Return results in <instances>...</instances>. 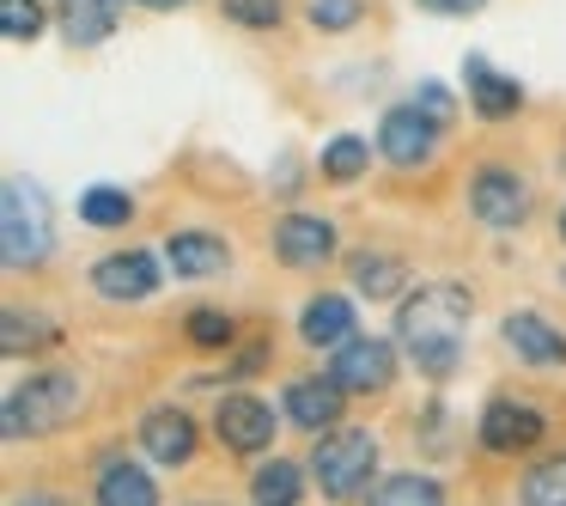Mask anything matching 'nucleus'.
Here are the masks:
<instances>
[{"instance_id":"obj_34","label":"nucleus","mask_w":566,"mask_h":506,"mask_svg":"<svg viewBox=\"0 0 566 506\" xmlns=\"http://www.w3.org/2000/svg\"><path fill=\"white\" fill-rule=\"evenodd\" d=\"M560 238H566V214H560Z\"/></svg>"},{"instance_id":"obj_3","label":"nucleus","mask_w":566,"mask_h":506,"mask_svg":"<svg viewBox=\"0 0 566 506\" xmlns=\"http://www.w3.org/2000/svg\"><path fill=\"white\" fill-rule=\"evenodd\" d=\"M0 257H7V269H31V262L50 257L55 245V214H50V196H43L38 184H25V177H13L7 184V196H0Z\"/></svg>"},{"instance_id":"obj_31","label":"nucleus","mask_w":566,"mask_h":506,"mask_svg":"<svg viewBox=\"0 0 566 506\" xmlns=\"http://www.w3.org/2000/svg\"><path fill=\"white\" fill-rule=\"evenodd\" d=\"M415 104H420V111L432 116V123H451V92H444L439 80H427V86L415 92Z\"/></svg>"},{"instance_id":"obj_27","label":"nucleus","mask_w":566,"mask_h":506,"mask_svg":"<svg viewBox=\"0 0 566 506\" xmlns=\"http://www.w3.org/2000/svg\"><path fill=\"white\" fill-rule=\"evenodd\" d=\"M0 31L13 43H31L43 31V7L38 0H0Z\"/></svg>"},{"instance_id":"obj_5","label":"nucleus","mask_w":566,"mask_h":506,"mask_svg":"<svg viewBox=\"0 0 566 506\" xmlns=\"http://www.w3.org/2000/svg\"><path fill=\"white\" fill-rule=\"evenodd\" d=\"M329 379L354 396H371V391H390L396 379V348L384 335H347L329 360Z\"/></svg>"},{"instance_id":"obj_21","label":"nucleus","mask_w":566,"mask_h":506,"mask_svg":"<svg viewBox=\"0 0 566 506\" xmlns=\"http://www.w3.org/2000/svg\"><path fill=\"white\" fill-rule=\"evenodd\" d=\"M55 342V323L38 318V311H7V323H0V348L7 354H25V348H50Z\"/></svg>"},{"instance_id":"obj_13","label":"nucleus","mask_w":566,"mask_h":506,"mask_svg":"<svg viewBox=\"0 0 566 506\" xmlns=\"http://www.w3.org/2000/svg\"><path fill=\"white\" fill-rule=\"evenodd\" d=\"M505 342H512L517 360H530V366H560L566 360V335L554 330L548 318H536V311H512V318H505Z\"/></svg>"},{"instance_id":"obj_17","label":"nucleus","mask_w":566,"mask_h":506,"mask_svg":"<svg viewBox=\"0 0 566 506\" xmlns=\"http://www.w3.org/2000/svg\"><path fill=\"white\" fill-rule=\"evenodd\" d=\"M298 335H305L311 348H342L347 335H354V306H347L342 293H323V299H311L305 306V318H298Z\"/></svg>"},{"instance_id":"obj_1","label":"nucleus","mask_w":566,"mask_h":506,"mask_svg":"<svg viewBox=\"0 0 566 506\" xmlns=\"http://www.w3.org/2000/svg\"><path fill=\"white\" fill-rule=\"evenodd\" d=\"M463 330H469V293L463 287H444V281L408 293V306L396 311V335H402V348L415 354V366L432 372V379L457 366Z\"/></svg>"},{"instance_id":"obj_2","label":"nucleus","mask_w":566,"mask_h":506,"mask_svg":"<svg viewBox=\"0 0 566 506\" xmlns=\"http://www.w3.org/2000/svg\"><path fill=\"white\" fill-rule=\"evenodd\" d=\"M80 379L74 372H38V379L13 384L7 391V409H0V427H7V440H38V433H55L67 427V421L80 415Z\"/></svg>"},{"instance_id":"obj_11","label":"nucleus","mask_w":566,"mask_h":506,"mask_svg":"<svg viewBox=\"0 0 566 506\" xmlns=\"http://www.w3.org/2000/svg\"><path fill=\"white\" fill-rule=\"evenodd\" d=\"M92 287H98L104 299H147L153 287H159V262H153L147 250H123V257H104L98 269H92Z\"/></svg>"},{"instance_id":"obj_14","label":"nucleus","mask_w":566,"mask_h":506,"mask_svg":"<svg viewBox=\"0 0 566 506\" xmlns=\"http://www.w3.org/2000/svg\"><path fill=\"white\" fill-rule=\"evenodd\" d=\"M463 80H469V104H475L488 123L517 116V104H524V86H517V80H505V74H493L481 55H469V62H463Z\"/></svg>"},{"instance_id":"obj_15","label":"nucleus","mask_w":566,"mask_h":506,"mask_svg":"<svg viewBox=\"0 0 566 506\" xmlns=\"http://www.w3.org/2000/svg\"><path fill=\"white\" fill-rule=\"evenodd\" d=\"M342 384H323V379H298L293 391H286V415L298 421V427H311V433H329L335 421H342Z\"/></svg>"},{"instance_id":"obj_25","label":"nucleus","mask_w":566,"mask_h":506,"mask_svg":"<svg viewBox=\"0 0 566 506\" xmlns=\"http://www.w3.org/2000/svg\"><path fill=\"white\" fill-rule=\"evenodd\" d=\"M371 506H444V494L427 476H390L384 488H371Z\"/></svg>"},{"instance_id":"obj_23","label":"nucleus","mask_w":566,"mask_h":506,"mask_svg":"<svg viewBox=\"0 0 566 506\" xmlns=\"http://www.w3.org/2000/svg\"><path fill=\"white\" fill-rule=\"evenodd\" d=\"M371 147L359 135H335L329 147H323V177H335V184H354L359 172H366Z\"/></svg>"},{"instance_id":"obj_22","label":"nucleus","mask_w":566,"mask_h":506,"mask_svg":"<svg viewBox=\"0 0 566 506\" xmlns=\"http://www.w3.org/2000/svg\"><path fill=\"white\" fill-rule=\"evenodd\" d=\"M128 214H135V202H128L116 184H92L86 196H80V220L86 226H123Z\"/></svg>"},{"instance_id":"obj_20","label":"nucleus","mask_w":566,"mask_h":506,"mask_svg":"<svg viewBox=\"0 0 566 506\" xmlns=\"http://www.w3.org/2000/svg\"><path fill=\"white\" fill-rule=\"evenodd\" d=\"M298 464H286V457H274V464H262L256 469V482H250V494H256V506H298Z\"/></svg>"},{"instance_id":"obj_18","label":"nucleus","mask_w":566,"mask_h":506,"mask_svg":"<svg viewBox=\"0 0 566 506\" xmlns=\"http://www.w3.org/2000/svg\"><path fill=\"white\" fill-rule=\"evenodd\" d=\"M165 262L177 275H220L226 269V245L213 233H171L165 238Z\"/></svg>"},{"instance_id":"obj_29","label":"nucleus","mask_w":566,"mask_h":506,"mask_svg":"<svg viewBox=\"0 0 566 506\" xmlns=\"http://www.w3.org/2000/svg\"><path fill=\"white\" fill-rule=\"evenodd\" d=\"M226 19H238L250 31H269V25H281V0H226Z\"/></svg>"},{"instance_id":"obj_6","label":"nucleus","mask_w":566,"mask_h":506,"mask_svg":"<svg viewBox=\"0 0 566 506\" xmlns=\"http://www.w3.org/2000/svg\"><path fill=\"white\" fill-rule=\"evenodd\" d=\"M469 208H475V220H488V226H524L530 189H524V177H517V172L488 165V172L469 177Z\"/></svg>"},{"instance_id":"obj_32","label":"nucleus","mask_w":566,"mask_h":506,"mask_svg":"<svg viewBox=\"0 0 566 506\" xmlns=\"http://www.w3.org/2000/svg\"><path fill=\"white\" fill-rule=\"evenodd\" d=\"M427 13H444V19H457V13H481L488 0H420Z\"/></svg>"},{"instance_id":"obj_28","label":"nucleus","mask_w":566,"mask_h":506,"mask_svg":"<svg viewBox=\"0 0 566 506\" xmlns=\"http://www.w3.org/2000/svg\"><path fill=\"white\" fill-rule=\"evenodd\" d=\"M359 0H311V25L317 31H347V25H359Z\"/></svg>"},{"instance_id":"obj_35","label":"nucleus","mask_w":566,"mask_h":506,"mask_svg":"<svg viewBox=\"0 0 566 506\" xmlns=\"http://www.w3.org/2000/svg\"><path fill=\"white\" fill-rule=\"evenodd\" d=\"M38 506H50V500H38Z\"/></svg>"},{"instance_id":"obj_24","label":"nucleus","mask_w":566,"mask_h":506,"mask_svg":"<svg viewBox=\"0 0 566 506\" xmlns=\"http://www.w3.org/2000/svg\"><path fill=\"white\" fill-rule=\"evenodd\" d=\"M524 506H566V452L524 476Z\"/></svg>"},{"instance_id":"obj_10","label":"nucleus","mask_w":566,"mask_h":506,"mask_svg":"<svg viewBox=\"0 0 566 506\" xmlns=\"http://www.w3.org/2000/svg\"><path fill=\"white\" fill-rule=\"evenodd\" d=\"M481 440H488V452H530V445L542 440V415L524 403H512V396H500V403H488V415H481Z\"/></svg>"},{"instance_id":"obj_26","label":"nucleus","mask_w":566,"mask_h":506,"mask_svg":"<svg viewBox=\"0 0 566 506\" xmlns=\"http://www.w3.org/2000/svg\"><path fill=\"white\" fill-rule=\"evenodd\" d=\"M354 281L366 287L371 299L402 293V262H396V257H359V262H354Z\"/></svg>"},{"instance_id":"obj_16","label":"nucleus","mask_w":566,"mask_h":506,"mask_svg":"<svg viewBox=\"0 0 566 506\" xmlns=\"http://www.w3.org/2000/svg\"><path fill=\"white\" fill-rule=\"evenodd\" d=\"M116 13H123V0H62V38L74 50H92L116 31Z\"/></svg>"},{"instance_id":"obj_4","label":"nucleus","mask_w":566,"mask_h":506,"mask_svg":"<svg viewBox=\"0 0 566 506\" xmlns=\"http://www.w3.org/2000/svg\"><path fill=\"white\" fill-rule=\"evenodd\" d=\"M311 476L323 482V494L354 500V494H366L371 476H378V440H371L366 427L329 433V440H317V452H311Z\"/></svg>"},{"instance_id":"obj_30","label":"nucleus","mask_w":566,"mask_h":506,"mask_svg":"<svg viewBox=\"0 0 566 506\" xmlns=\"http://www.w3.org/2000/svg\"><path fill=\"white\" fill-rule=\"evenodd\" d=\"M189 342L196 348H226L232 342V318H220V311H196V318H189Z\"/></svg>"},{"instance_id":"obj_19","label":"nucleus","mask_w":566,"mask_h":506,"mask_svg":"<svg viewBox=\"0 0 566 506\" xmlns=\"http://www.w3.org/2000/svg\"><path fill=\"white\" fill-rule=\"evenodd\" d=\"M98 506H159V488H153V476L140 464H104Z\"/></svg>"},{"instance_id":"obj_33","label":"nucleus","mask_w":566,"mask_h":506,"mask_svg":"<svg viewBox=\"0 0 566 506\" xmlns=\"http://www.w3.org/2000/svg\"><path fill=\"white\" fill-rule=\"evenodd\" d=\"M140 7H153V13H171V7H184V0H140Z\"/></svg>"},{"instance_id":"obj_8","label":"nucleus","mask_w":566,"mask_h":506,"mask_svg":"<svg viewBox=\"0 0 566 506\" xmlns=\"http://www.w3.org/2000/svg\"><path fill=\"white\" fill-rule=\"evenodd\" d=\"M274 257L286 269H317V262L335 257V226L329 220H311V214H286L274 226Z\"/></svg>"},{"instance_id":"obj_7","label":"nucleus","mask_w":566,"mask_h":506,"mask_svg":"<svg viewBox=\"0 0 566 506\" xmlns=\"http://www.w3.org/2000/svg\"><path fill=\"white\" fill-rule=\"evenodd\" d=\"M439 128H444V123H432L420 104H402V111H390V116L378 123V153H384L390 165H427Z\"/></svg>"},{"instance_id":"obj_9","label":"nucleus","mask_w":566,"mask_h":506,"mask_svg":"<svg viewBox=\"0 0 566 506\" xmlns=\"http://www.w3.org/2000/svg\"><path fill=\"white\" fill-rule=\"evenodd\" d=\"M213 427H220V440L232 445V452H262V445L274 440V409L262 403V396H226L220 415H213Z\"/></svg>"},{"instance_id":"obj_12","label":"nucleus","mask_w":566,"mask_h":506,"mask_svg":"<svg viewBox=\"0 0 566 506\" xmlns=\"http://www.w3.org/2000/svg\"><path fill=\"white\" fill-rule=\"evenodd\" d=\"M140 452L153 464H189V452H196V421L184 409H153L140 421Z\"/></svg>"}]
</instances>
